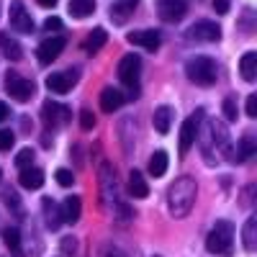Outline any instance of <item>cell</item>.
Instances as JSON below:
<instances>
[{
	"instance_id": "1f68e13d",
	"label": "cell",
	"mask_w": 257,
	"mask_h": 257,
	"mask_svg": "<svg viewBox=\"0 0 257 257\" xmlns=\"http://www.w3.org/2000/svg\"><path fill=\"white\" fill-rule=\"evenodd\" d=\"M95 116H93V111H88V108H82L80 111V126L85 128V132H93V128H95Z\"/></svg>"
},
{
	"instance_id": "2e32d148",
	"label": "cell",
	"mask_w": 257,
	"mask_h": 257,
	"mask_svg": "<svg viewBox=\"0 0 257 257\" xmlns=\"http://www.w3.org/2000/svg\"><path fill=\"white\" fill-rule=\"evenodd\" d=\"M18 183L24 185L26 190H39L41 185H44V170L39 167H24L18 175Z\"/></svg>"
},
{
	"instance_id": "4316f807",
	"label": "cell",
	"mask_w": 257,
	"mask_h": 257,
	"mask_svg": "<svg viewBox=\"0 0 257 257\" xmlns=\"http://www.w3.org/2000/svg\"><path fill=\"white\" fill-rule=\"evenodd\" d=\"M254 149H257V144H254V137H252V134H244V137L239 139V149H237V155H239V162L249 160V157L254 155Z\"/></svg>"
},
{
	"instance_id": "8992f818",
	"label": "cell",
	"mask_w": 257,
	"mask_h": 257,
	"mask_svg": "<svg viewBox=\"0 0 257 257\" xmlns=\"http://www.w3.org/2000/svg\"><path fill=\"white\" fill-rule=\"evenodd\" d=\"M8 18H11V29L18 34H34V18L26 11V6L21 0H13L8 8Z\"/></svg>"
},
{
	"instance_id": "d4e9b609",
	"label": "cell",
	"mask_w": 257,
	"mask_h": 257,
	"mask_svg": "<svg viewBox=\"0 0 257 257\" xmlns=\"http://www.w3.org/2000/svg\"><path fill=\"white\" fill-rule=\"evenodd\" d=\"M95 11V0H70V16L72 18H88Z\"/></svg>"
},
{
	"instance_id": "f546056e",
	"label": "cell",
	"mask_w": 257,
	"mask_h": 257,
	"mask_svg": "<svg viewBox=\"0 0 257 257\" xmlns=\"http://www.w3.org/2000/svg\"><path fill=\"white\" fill-rule=\"evenodd\" d=\"M31 162H34V149H21V152L16 155V167H21V170H24V167H31Z\"/></svg>"
},
{
	"instance_id": "9c48e42d",
	"label": "cell",
	"mask_w": 257,
	"mask_h": 257,
	"mask_svg": "<svg viewBox=\"0 0 257 257\" xmlns=\"http://www.w3.org/2000/svg\"><path fill=\"white\" fill-rule=\"evenodd\" d=\"M41 118H44L47 126H59V123H67L70 121V108L62 105L57 100H47L41 105Z\"/></svg>"
},
{
	"instance_id": "83f0119b",
	"label": "cell",
	"mask_w": 257,
	"mask_h": 257,
	"mask_svg": "<svg viewBox=\"0 0 257 257\" xmlns=\"http://www.w3.org/2000/svg\"><path fill=\"white\" fill-rule=\"evenodd\" d=\"M41 206H44V213H47V224H49V229H57L59 226V208H57V203L52 201V198H44L41 201Z\"/></svg>"
},
{
	"instance_id": "5b68a950",
	"label": "cell",
	"mask_w": 257,
	"mask_h": 257,
	"mask_svg": "<svg viewBox=\"0 0 257 257\" xmlns=\"http://www.w3.org/2000/svg\"><path fill=\"white\" fill-rule=\"evenodd\" d=\"M6 90L11 93V98H13V100L26 103V100H31V98H34L36 85H34L31 80H26V77H21L18 72H8V75H6Z\"/></svg>"
},
{
	"instance_id": "277c9868",
	"label": "cell",
	"mask_w": 257,
	"mask_h": 257,
	"mask_svg": "<svg viewBox=\"0 0 257 257\" xmlns=\"http://www.w3.org/2000/svg\"><path fill=\"white\" fill-rule=\"evenodd\" d=\"M139 72H142V59L139 54H126L121 62H118V80L126 85L128 90V98H137L139 95Z\"/></svg>"
},
{
	"instance_id": "ac0fdd59",
	"label": "cell",
	"mask_w": 257,
	"mask_h": 257,
	"mask_svg": "<svg viewBox=\"0 0 257 257\" xmlns=\"http://www.w3.org/2000/svg\"><path fill=\"white\" fill-rule=\"evenodd\" d=\"M0 52H3L11 62H18L24 57V47H21L11 34H0Z\"/></svg>"
},
{
	"instance_id": "44dd1931",
	"label": "cell",
	"mask_w": 257,
	"mask_h": 257,
	"mask_svg": "<svg viewBox=\"0 0 257 257\" xmlns=\"http://www.w3.org/2000/svg\"><path fill=\"white\" fill-rule=\"evenodd\" d=\"M152 123L157 128V134H167L170 132V123H173V108L170 105H160L152 116Z\"/></svg>"
},
{
	"instance_id": "8fae6325",
	"label": "cell",
	"mask_w": 257,
	"mask_h": 257,
	"mask_svg": "<svg viewBox=\"0 0 257 257\" xmlns=\"http://www.w3.org/2000/svg\"><path fill=\"white\" fill-rule=\"evenodd\" d=\"M188 39L193 41H219L221 39V29L213 24V21H198V24H193L190 31H188Z\"/></svg>"
},
{
	"instance_id": "d590c367",
	"label": "cell",
	"mask_w": 257,
	"mask_h": 257,
	"mask_svg": "<svg viewBox=\"0 0 257 257\" xmlns=\"http://www.w3.org/2000/svg\"><path fill=\"white\" fill-rule=\"evenodd\" d=\"M59 29H62V21L57 16H52V18L44 21V31H59Z\"/></svg>"
},
{
	"instance_id": "4fadbf2b",
	"label": "cell",
	"mask_w": 257,
	"mask_h": 257,
	"mask_svg": "<svg viewBox=\"0 0 257 257\" xmlns=\"http://www.w3.org/2000/svg\"><path fill=\"white\" fill-rule=\"evenodd\" d=\"M75 82H77V72L75 70H64V72H52L47 77V88L52 93H67Z\"/></svg>"
},
{
	"instance_id": "74e56055",
	"label": "cell",
	"mask_w": 257,
	"mask_h": 257,
	"mask_svg": "<svg viewBox=\"0 0 257 257\" xmlns=\"http://www.w3.org/2000/svg\"><path fill=\"white\" fill-rule=\"evenodd\" d=\"M8 113H11V111H8V105H6V103H0V121H6Z\"/></svg>"
},
{
	"instance_id": "f35d334b",
	"label": "cell",
	"mask_w": 257,
	"mask_h": 257,
	"mask_svg": "<svg viewBox=\"0 0 257 257\" xmlns=\"http://www.w3.org/2000/svg\"><path fill=\"white\" fill-rule=\"evenodd\" d=\"M39 6H44V8H54V6H57V0H39Z\"/></svg>"
},
{
	"instance_id": "484cf974",
	"label": "cell",
	"mask_w": 257,
	"mask_h": 257,
	"mask_svg": "<svg viewBox=\"0 0 257 257\" xmlns=\"http://www.w3.org/2000/svg\"><path fill=\"white\" fill-rule=\"evenodd\" d=\"M167 173V152H162V149H157V152L152 155V160H149V175L155 178H162Z\"/></svg>"
},
{
	"instance_id": "d6a6232c",
	"label": "cell",
	"mask_w": 257,
	"mask_h": 257,
	"mask_svg": "<svg viewBox=\"0 0 257 257\" xmlns=\"http://www.w3.org/2000/svg\"><path fill=\"white\" fill-rule=\"evenodd\" d=\"M13 142H16V137L11 132H6V128H0V152H8L13 147Z\"/></svg>"
},
{
	"instance_id": "cb8c5ba5",
	"label": "cell",
	"mask_w": 257,
	"mask_h": 257,
	"mask_svg": "<svg viewBox=\"0 0 257 257\" xmlns=\"http://www.w3.org/2000/svg\"><path fill=\"white\" fill-rule=\"evenodd\" d=\"M128 193H132L134 198H147V196H149V185H147L144 175L137 173V170L128 175Z\"/></svg>"
},
{
	"instance_id": "5bb4252c",
	"label": "cell",
	"mask_w": 257,
	"mask_h": 257,
	"mask_svg": "<svg viewBox=\"0 0 257 257\" xmlns=\"http://www.w3.org/2000/svg\"><path fill=\"white\" fill-rule=\"evenodd\" d=\"M208 128H211V137H213V142H216V147L221 149V152H224L229 160H234V157H231V142H229V132H226V126H224L221 121L213 118V121L208 123Z\"/></svg>"
},
{
	"instance_id": "8d00e7d4",
	"label": "cell",
	"mask_w": 257,
	"mask_h": 257,
	"mask_svg": "<svg viewBox=\"0 0 257 257\" xmlns=\"http://www.w3.org/2000/svg\"><path fill=\"white\" fill-rule=\"evenodd\" d=\"M213 11H216L219 16L229 13V0H213Z\"/></svg>"
},
{
	"instance_id": "ab89813d",
	"label": "cell",
	"mask_w": 257,
	"mask_h": 257,
	"mask_svg": "<svg viewBox=\"0 0 257 257\" xmlns=\"http://www.w3.org/2000/svg\"><path fill=\"white\" fill-rule=\"evenodd\" d=\"M0 180H3V170H0Z\"/></svg>"
},
{
	"instance_id": "e0dca14e",
	"label": "cell",
	"mask_w": 257,
	"mask_h": 257,
	"mask_svg": "<svg viewBox=\"0 0 257 257\" xmlns=\"http://www.w3.org/2000/svg\"><path fill=\"white\" fill-rule=\"evenodd\" d=\"M80 213H82V203H80V198H77V196H67V198H64V203H62V211H59L62 221L75 224V221L80 219Z\"/></svg>"
},
{
	"instance_id": "ba28073f",
	"label": "cell",
	"mask_w": 257,
	"mask_h": 257,
	"mask_svg": "<svg viewBox=\"0 0 257 257\" xmlns=\"http://www.w3.org/2000/svg\"><path fill=\"white\" fill-rule=\"evenodd\" d=\"M64 47H67V39H64V36H49V39H44L39 44L36 57H39L41 64H49V62H54L64 52Z\"/></svg>"
},
{
	"instance_id": "d6986e66",
	"label": "cell",
	"mask_w": 257,
	"mask_h": 257,
	"mask_svg": "<svg viewBox=\"0 0 257 257\" xmlns=\"http://www.w3.org/2000/svg\"><path fill=\"white\" fill-rule=\"evenodd\" d=\"M105 41H108V34H105V29H93L88 34V39L82 41V49L88 52V54H95L98 49L105 47Z\"/></svg>"
},
{
	"instance_id": "4dcf8cb0",
	"label": "cell",
	"mask_w": 257,
	"mask_h": 257,
	"mask_svg": "<svg viewBox=\"0 0 257 257\" xmlns=\"http://www.w3.org/2000/svg\"><path fill=\"white\" fill-rule=\"evenodd\" d=\"M54 178H57V183H59L62 188H70V185L75 183V175L70 173V170H67V167H59V170H57V173H54Z\"/></svg>"
},
{
	"instance_id": "7a4b0ae2",
	"label": "cell",
	"mask_w": 257,
	"mask_h": 257,
	"mask_svg": "<svg viewBox=\"0 0 257 257\" xmlns=\"http://www.w3.org/2000/svg\"><path fill=\"white\" fill-rule=\"evenodd\" d=\"M185 75H188V80L190 82H196V85H201V88H208V85H213L216 82V62H213L211 57H190L188 62H185Z\"/></svg>"
},
{
	"instance_id": "30bf717a",
	"label": "cell",
	"mask_w": 257,
	"mask_h": 257,
	"mask_svg": "<svg viewBox=\"0 0 257 257\" xmlns=\"http://www.w3.org/2000/svg\"><path fill=\"white\" fill-rule=\"evenodd\" d=\"M126 41L128 44H134V47H142L147 52H157L160 44H162V39L157 31L152 29H144V31H132V34H126Z\"/></svg>"
},
{
	"instance_id": "e575fe53",
	"label": "cell",
	"mask_w": 257,
	"mask_h": 257,
	"mask_svg": "<svg viewBox=\"0 0 257 257\" xmlns=\"http://www.w3.org/2000/svg\"><path fill=\"white\" fill-rule=\"evenodd\" d=\"M247 116L249 118H257V95L254 93L247 98Z\"/></svg>"
},
{
	"instance_id": "ffe728a7",
	"label": "cell",
	"mask_w": 257,
	"mask_h": 257,
	"mask_svg": "<svg viewBox=\"0 0 257 257\" xmlns=\"http://www.w3.org/2000/svg\"><path fill=\"white\" fill-rule=\"evenodd\" d=\"M139 0H116V3L111 6V18L116 21V24H123V21L134 13Z\"/></svg>"
},
{
	"instance_id": "7402d4cb",
	"label": "cell",
	"mask_w": 257,
	"mask_h": 257,
	"mask_svg": "<svg viewBox=\"0 0 257 257\" xmlns=\"http://www.w3.org/2000/svg\"><path fill=\"white\" fill-rule=\"evenodd\" d=\"M239 72L247 82H252L257 77V52H244L239 59Z\"/></svg>"
},
{
	"instance_id": "836d02e7",
	"label": "cell",
	"mask_w": 257,
	"mask_h": 257,
	"mask_svg": "<svg viewBox=\"0 0 257 257\" xmlns=\"http://www.w3.org/2000/svg\"><path fill=\"white\" fill-rule=\"evenodd\" d=\"M224 116H226V121H237V103L231 98L224 100Z\"/></svg>"
},
{
	"instance_id": "3957f363",
	"label": "cell",
	"mask_w": 257,
	"mask_h": 257,
	"mask_svg": "<svg viewBox=\"0 0 257 257\" xmlns=\"http://www.w3.org/2000/svg\"><path fill=\"white\" fill-rule=\"evenodd\" d=\"M234 242V226L229 221H216L206 237V249L211 254H229Z\"/></svg>"
},
{
	"instance_id": "f1b7e54d",
	"label": "cell",
	"mask_w": 257,
	"mask_h": 257,
	"mask_svg": "<svg viewBox=\"0 0 257 257\" xmlns=\"http://www.w3.org/2000/svg\"><path fill=\"white\" fill-rule=\"evenodd\" d=\"M3 242L16 252V257H24L21 254V234H18V229H6L3 231Z\"/></svg>"
},
{
	"instance_id": "52a82bcc",
	"label": "cell",
	"mask_w": 257,
	"mask_h": 257,
	"mask_svg": "<svg viewBox=\"0 0 257 257\" xmlns=\"http://www.w3.org/2000/svg\"><path fill=\"white\" fill-rule=\"evenodd\" d=\"M157 13L165 24H178L188 13V0H157Z\"/></svg>"
},
{
	"instance_id": "7c38bea8",
	"label": "cell",
	"mask_w": 257,
	"mask_h": 257,
	"mask_svg": "<svg viewBox=\"0 0 257 257\" xmlns=\"http://www.w3.org/2000/svg\"><path fill=\"white\" fill-rule=\"evenodd\" d=\"M201 113H203V111H198V116H190V118L183 121V126H180V155H188V149L196 144Z\"/></svg>"
},
{
	"instance_id": "9a60e30c",
	"label": "cell",
	"mask_w": 257,
	"mask_h": 257,
	"mask_svg": "<svg viewBox=\"0 0 257 257\" xmlns=\"http://www.w3.org/2000/svg\"><path fill=\"white\" fill-rule=\"evenodd\" d=\"M123 100H126V95L118 88H103V93H100V108L105 113H113V111H118L123 105Z\"/></svg>"
},
{
	"instance_id": "603a6c76",
	"label": "cell",
	"mask_w": 257,
	"mask_h": 257,
	"mask_svg": "<svg viewBox=\"0 0 257 257\" xmlns=\"http://www.w3.org/2000/svg\"><path fill=\"white\" fill-rule=\"evenodd\" d=\"M242 244L247 252H254L257 249V216H249L244 229H242Z\"/></svg>"
},
{
	"instance_id": "6da1fadb",
	"label": "cell",
	"mask_w": 257,
	"mask_h": 257,
	"mask_svg": "<svg viewBox=\"0 0 257 257\" xmlns=\"http://www.w3.org/2000/svg\"><path fill=\"white\" fill-rule=\"evenodd\" d=\"M196 196H198V188H196V180L190 175H183L178 178L167 190V208L175 219H183L190 213L193 203H196Z\"/></svg>"
}]
</instances>
